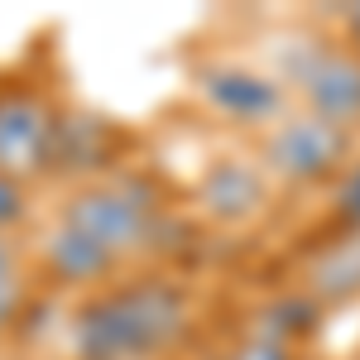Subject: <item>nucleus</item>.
<instances>
[{
  "label": "nucleus",
  "instance_id": "13",
  "mask_svg": "<svg viewBox=\"0 0 360 360\" xmlns=\"http://www.w3.org/2000/svg\"><path fill=\"white\" fill-rule=\"evenodd\" d=\"M231 360H293V351H288V341L278 332H264V336H255L250 346H240Z\"/></svg>",
  "mask_w": 360,
  "mask_h": 360
},
{
  "label": "nucleus",
  "instance_id": "7",
  "mask_svg": "<svg viewBox=\"0 0 360 360\" xmlns=\"http://www.w3.org/2000/svg\"><path fill=\"white\" fill-rule=\"evenodd\" d=\"M197 207L217 226H250L269 207V173L255 159L217 154L197 178Z\"/></svg>",
  "mask_w": 360,
  "mask_h": 360
},
{
  "label": "nucleus",
  "instance_id": "14",
  "mask_svg": "<svg viewBox=\"0 0 360 360\" xmlns=\"http://www.w3.org/2000/svg\"><path fill=\"white\" fill-rule=\"evenodd\" d=\"M351 44H356V53H360V39H351Z\"/></svg>",
  "mask_w": 360,
  "mask_h": 360
},
{
  "label": "nucleus",
  "instance_id": "9",
  "mask_svg": "<svg viewBox=\"0 0 360 360\" xmlns=\"http://www.w3.org/2000/svg\"><path fill=\"white\" fill-rule=\"evenodd\" d=\"M39 259H44V269L58 278V283H68V288H82V293H91V288H101V283H111L115 278V264L106 250H96L86 236H77V231H68V226L58 221L53 231H49V240L39 245Z\"/></svg>",
  "mask_w": 360,
  "mask_h": 360
},
{
  "label": "nucleus",
  "instance_id": "8",
  "mask_svg": "<svg viewBox=\"0 0 360 360\" xmlns=\"http://www.w3.org/2000/svg\"><path fill=\"white\" fill-rule=\"evenodd\" d=\"M303 293L312 307H341L360 298V231L341 226L303 259Z\"/></svg>",
  "mask_w": 360,
  "mask_h": 360
},
{
  "label": "nucleus",
  "instance_id": "5",
  "mask_svg": "<svg viewBox=\"0 0 360 360\" xmlns=\"http://www.w3.org/2000/svg\"><path fill=\"white\" fill-rule=\"evenodd\" d=\"M193 82H197V96L217 115H226L231 125H245L255 135H264L288 111H298L293 96H288V86L278 82L274 72H255V68L236 63V58H207V63H197Z\"/></svg>",
  "mask_w": 360,
  "mask_h": 360
},
{
  "label": "nucleus",
  "instance_id": "11",
  "mask_svg": "<svg viewBox=\"0 0 360 360\" xmlns=\"http://www.w3.org/2000/svg\"><path fill=\"white\" fill-rule=\"evenodd\" d=\"M29 221V183L0 173V236H15Z\"/></svg>",
  "mask_w": 360,
  "mask_h": 360
},
{
  "label": "nucleus",
  "instance_id": "3",
  "mask_svg": "<svg viewBox=\"0 0 360 360\" xmlns=\"http://www.w3.org/2000/svg\"><path fill=\"white\" fill-rule=\"evenodd\" d=\"M288 86L293 106L341 130H360V53L351 39H303L288 44L274 72Z\"/></svg>",
  "mask_w": 360,
  "mask_h": 360
},
{
  "label": "nucleus",
  "instance_id": "10",
  "mask_svg": "<svg viewBox=\"0 0 360 360\" xmlns=\"http://www.w3.org/2000/svg\"><path fill=\"white\" fill-rule=\"evenodd\" d=\"M29 293H34V264L15 236H0V336L15 332V322L29 307Z\"/></svg>",
  "mask_w": 360,
  "mask_h": 360
},
{
  "label": "nucleus",
  "instance_id": "2",
  "mask_svg": "<svg viewBox=\"0 0 360 360\" xmlns=\"http://www.w3.org/2000/svg\"><path fill=\"white\" fill-rule=\"evenodd\" d=\"M58 221L86 236L96 250H106L115 264H125V259H144V255L164 250L168 202L149 178L111 173V178H91L72 197H63Z\"/></svg>",
  "mask_w": 360,
  "mask_h": 360
},
{
  "label": "nucleus",
  "instance_id": "4",
  "mask_svg": "<svg viewBox=\"0 0 360 360\" xmlns=\"http://www.w3.org/2000/svg\"><path fill=\"white\" fill-rule=\"evenodd\" d=\"M259 159L269 178L298 183V188H317V183H336L351 159H356V135L341 130L332 120H317L307 111H288L278 125H269L264 135H255Z\"/></svg>",
  "mask_w": 360,
  "mask_h": 360
},
{
  "label": "nucleus",
  "instance_id": "12",
  "mask_svg": "<svg viewBox=\"0 0 360 360\" xmlns=\"http://www.w3.org/2000/svg\"><path fill=\"white\" fill-rule=\"evenodd\" d=\"M336 188V217L341 226H356L360 231V159H351V168L332 183Z\"/></svg>",
  "mask_w": 360,
  "mask_h": 360
},
{
  "label": "nucleus",
  "instance_id": "6",
  "mask_svg": "<svg viewBox=\"0 0 360 360\" xmlns=\"http://www.w3.org/2000/svg\"><path fill=\"white\" fill-rule=\"evenodd\" d=\"M58 106L49 91L29 82H0V173L10 178H39L53 168V139H58Z\"/></svg>",
  "mask_w": 360,
  "mask_h": 360
},
{
  "label": "nucleus",
  "instance_id": "1",
  "mask_svg": "<svg viewBox=\"0 0 360 360\" xmlns=\"http://www.w3.org/2000/svg\"><path fill=\"white\" fill-rule=\"evenodd\" d=\"M197 303L168 274H115L111 283L82 293L72 312V356L77 360H164L193 332Z\"/></svg>",
  "mask_w": 360,
  "mask_h": 360
}]
</instances>
